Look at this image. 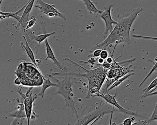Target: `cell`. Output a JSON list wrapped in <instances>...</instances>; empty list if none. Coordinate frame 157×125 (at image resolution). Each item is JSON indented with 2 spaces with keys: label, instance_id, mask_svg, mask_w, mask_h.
<instances>
[{
  "label": "cell",
  "instance_id": "6da1fadb",
  "mask_svg": "<svg viewBox=\"0 0 157 125\" xmlns=\"http://www.w3.org/2000/svg\"><path fill=\"white\" fill-rule=\"evenodd\" d=\"M143 10L144 8L142 7L135 8L124 16L120 17L115 27L109 34V36L101 43L95 46L90 50V52L98 49H103L106 47H109L114 44L113 54L114 49L118 44L124 42L130 45L131 43L130 33L132 26L136 17Z\"/></svg>",
  "mask_w": 157,
  "mask_h": 125
},
{
  "label": "cell",
  "instance_id": "7a4b0ae2",
  "mask_svg": "<svg viewBox=\"0 0 157 125\" xmlns=\"http://www.w3.org/2000/svg\"><path fill=\"white\" fill-rule=\"evenodd\" d=\"M63 60L68 61L75 66L79 67L85 71V73H54L52 76H63V75H75L79 77H86L88 81L89 90L86 98L95 97V95L100 94L101 89L103 86L105 79L107 78L108 69L104 68L102 66L92 70H88L81 67L77 63L74 62L68 58L63 59Z\"/></svg>",
  "mask_w": 157,
  "mask_h": 125
},
{
  "label": "cell",
  "instance_id": "3957f363",
  "mask_svg": "<svg viewBox=\"0 0 157 125\" xmlns=\"http://www.w3.org/2000/svg\"><path fill=\"white\" fill-rule=\"evenodd\" d=\"M34 64L29 62L20 63L15 74L21 81V84L26 86H40L43 83V75Z\"/></svg>",
  "mask_w": 157,
  "mask_h": 125
},
{
  "label": "cell",
  "instance_id": "277c9868",
  "mask_svg": "<svg viewBox=\"0 0 157 125\" xmlns=\"http://www.w3.org/2000/svg\"><path fill=\"white\" fill-rule=\"evenodd\" d=\"M63 76L64 77V79L59 80L54 78V76H52V75H48L49 78H52L54 80L56 81L58 84L57 87L58 88V90L56 92L53 94V95L59 94L62 95L65 101L64 108L65 107H69L71 108L73 112L75 114L76 117H78V113L73 99L74 95L72 92V85L73 84V82L71 81V78L69 75H63Z\"/></svg>",
  "mask_w": 157,
  "mask_h": 125
},
{
  "label": "cell",
  "instance_id": "5b68a950",
  "mask_svg": "<svg viewBox=\"0 0 157 125\" xmlns=\"http://www.w3.org/2000/svg\"><path fill=\"white\" fill-rule=\"evenodd\" d=\"M112 108L113 106L111 107L109 104L106 102L102 103L101 101L98 107H95L86 115L79 117L74 125H88L101 115H105L111 112Z\"/></svg>",
  "mask_w": 157,
  "mask_h": 125
},
{
  "label": "cell",
  "instance_id": "8992f818",
  "mask_svg": "<svg viewBox=\"0 0 157 125\" xmlns=\"http://www.w3.org/2000/svg\"><path fill=\"white\" fill-rule=\"evenodd\" d=\"M36 2L38 4L36 5L35 7L38 9L41 13L46 15L49 17L52 18L54 17H59L64 20H66L65 14L56 9L54 5L45 2L42 0H37Z\"/></svg>",
  "mask_w": 157,
  "mask_h": 125
},
{
  "label": "cell",
  "instance_id": "52a82bcc",
  "mask_svg": "<svg viewBox=\"0 0 157 125\" xmlns=\"http://www.w3.org/2000/svg\"><path fill=\"white\" fill-rule=\"evenodd\" d=\"M32 89L33 87H30L27 91L25 94V97L23 100V104L25 105V112L26 116L27 125H29L30 119H31V115H32V110H33V103L35 100L37 98L36 94L33 96L32 95Z\"/></svg>",
  "mask_w": 157,
  "mask_h": 125
},
{
  "label": "cell",
  "instance_id": "ba28073f",
  "mask_svg": "<svg viewBox=\"0 0 157 125\" xmlns=\"http://www.w3.org/2000/svg\"><path fill=\"white\" fill-rule=\"evenodd\" d=\"M116 94L115 95H112L109 93V92L106 93L104 94H99L97 95H95V97H98L102 98L104 99L106 102L109 104L113 105V106L114 107H116L119 109V111L123 113L125 115H131V116H137V114L136 113L132 111H129L124 109L123 107H122L117 101L116 99Z\"/></svg>",
  "mask_w": 157,
  "mask_h": 125
},
{
  "label": "cell",
  "instance_id": "9c48e42d",
  "mask_svg": "<svg viewBox=\"0 0 157 125\" xmlns=\"http://www.w3.org/2000/svg\"><path fill=\"white\" fill-rule=\"evenodd\" d=\"M113 5H110L109 7L105 8L100 14V17L104 21L106 25V30L104 33V37L106 38L109 33H110L113 29V24L116 25L117 22L114 21L112 17L111 8Z\"/></svg>",
  "mask_w": 157,
  "mask_h": 125
},
{
  "label": "cell",
  "instance_id": "30bf717a",
  "mask_svg": "<svg viewBox=\"0 0 157 125\" xmlns=\"http://www.w3.org/2000/svg\"><path fill=\"white\" fill-rule=\"evenodd\" d=\"M35 1L36 0H29L27 5L24 9V12L22 16H21L20 20L15 26L17 30H21L22 32H24L25 30L26 27L29 21V14L33 8Z\"/></svg>",
  "mask_w": 157,
  "mask_h": 125
},
{
  "label": "cell",
  "instance_id": "8fae6325",
  "mask_svg": "<svg viewBox=\"0 0 157 125\" xmlns=\"http://www.w3.org/2000/svg\"><path fill=\"white\" fill-rule=\"evenodd\" d=\"M23 35V37L25 38L26 39L30 47L32 49L34 53L36 54L38 51L39 48L40 44L33 39V35L35 34V32H33L31 29L25 30L22 32Z\"/></svg>",
  "mask_w": 157,
  "mask_h": 125
},
{
  "label": "cell",
  "instance_id": "7c38bea8",
  "mask_svg": "<svg viewBox=\"0 0 157 125\" xmlns=\"http://www.w3.org/2000/svg\"><path fill=\"white\" fill-rule=\"evenodd\" d=\"M45 45H46V53H47V58L45 59V60H48L49 59L52 60L53 61V64L56 65L60 69L62 70L63 68L62 67L61 64L56 59L53 50L52 49L51 47L50 46L49 43L47 39H45Z\"/></svg>",
  "mask_w": 157,
  "mask_h": 125
},
{
  "label": "cell",
  "instance_id": "4fadbf2b",
  "mask_svg": "<svg viewBox=\"0 0 157 125\" xmlns=\"http://www.w3.org/2000/svg\"><path fill=\"white\" fill-rule=\"evenodd\" d=\"M23 38L25 39V45L24 44L23 42L21 41L20 42V47L25 51V52L26 53L28 57L32 61L33 64L36 66V67L37 68H38V67L37 64L36 60V58H35V53H34V51H33L32 49L29 46L26 39H25V38Z\"/></svg>",
  "mask_w": 157,
  "mask_h": 125
},
{
  "label": "cell",
  "instance_id": "5bb4252c",
  "mask_svg": "<svg viewBox=\"0 0 157 125\" xmlns=\"http://www.w3.org/2000/svg\"><path fill=\"white\" fill-rule=\"evenodd\" d=\"M9 117L15 118H26L24 104H18L14 111L8 114Z\"/></svg>",
  "mask_w": 157,
  "mask_h": 125
},
{
  "label": "cell",
  "instance_id": "9a60e30c",
  "mask_svg": "<svg viewBox=\"0 0 157 125\" xmlns=\"http://www.w3.org/2000/svg\"><path fill=\"white\" fill-rule=\"evenodd\" d=\"M43 82L42 84V89L39 94V96L41 98H43L45 94V91L48 88L51 87H58V84L57 83H52L50 80V78L49 77L48 79H45L44 76L43 77Z\"/></svg>",
  "mask_w": 157,
  "mask_h": 125
},
{
  "label": "cell",
  "instance_id": "2e32d148",
  "mask_svg": "<svg viewBox=\"0 0 157 125\" xmlns=\"http://www.w3.org/2000/svg\"><path fill=\"white\" fill-rule=\"evenodd\" d=\"M78 1H81L84 2L90 13L100 14L102 13V11L98 9L90 0H78Z\"/></svg>",
  "mask_w": 157,
  "mask_h": 125
},
{
  "label": "cell",
  "instance_id": "e0dca14e",
  "mask_svg": "<svg viewBox=\"0 0 157 125\" xmlns=\"http://www.w3.org/2000/svg\"><path fill=\"white\" fill-rule=\"evenodd\" d=\"M133 74H134V73H129V74H126L125 76H123V77H121V78L118 79L116 80L115 81L114 83L109 87L108 90V92L110 90H112V89H114V88L118 87L119 85H121L125 80L128 79V78H129L130 76L132 75Z\"/></svg>",
  "mask_w": 157,
  "mask_h": 125
},
{
  "label": "cell",
  "instance_id": "ac0fdd59",
  "mask_svg": "<svg viewBox=\"0 0 157 125\" xmlns=\"http://www.w3.org/2000/svg\"><path fill=\"white\" fill-rule=\"evenodd\" d=\"M55 34V32H52L51 33H44L42 35H39L36 36L34 34L33 35V39L36 42H37L40 45V43L43 41H45V39H47L48 37L52 35Z\"/></svg>",
  "mask_w": 157,
  "mask_h": 125
},
{
  "label": "cell",
  "instance_id": "d6986e66",
  "mask_svg": "<svg viewBox=\"0 0 157 125\" xmlns=\"http://www.w3.org/2000/svg\"><path fill=\"white\" fill-rule=\"evenodd\" d=\"M149 61H150V62H152V63H153V64H154V67L152 68V69H151V70L150 71V72H149V73H148V74L147 75L145 78L144 79V80H143V81H142V82L140 83V85H139V87H140L142 86V85L144 84V83L146 81V80L147 79H148V78H149L151 75H152V73H153L157 68V61H152L151 60H149Z\"/></svg>",
  "mask_w": 157,
  "mask_h": 125
},
{
  "label": "cell",
  "instance_id": "ffe728a7",
  "mask_svg": "<svg viewBox=\"0 0 157 125\" xmlns=\"http://www.w3.org/2000/svg\"><path fill=\"white\" fill-rule=\"evenodd\" d=\"M157 85V77L155 79H154L153 81L151 83V84L148 86V87H147V88H145L143 90V92H144V94H147V93L149 92L150 91H151V90H153V89L155 88Z\"/></svg>",
  "mask_w": 157,
  "mask_h": 125
},
{
  "label": "cell",
  "instance_id": "44dd1931",
  "mask_svg": "<svg viewBox=\"0 0 157 125\" xmlns=\"http://www.w3.org/2000/svg\"><path fill=\"white\" fill-rule=\"evenodd\" d=\"M132 37L136 39H141L157 41V37H155L147 36H143L141 35H132Z\"/></svg>",
  "mask_w": 157,
  "mask_h": 125
},
{
  "label": "cell",
  "instance_id": "7402d4cb",
  "mask_svg": "<svg viewBox=\"0 0 157 125\" xmlns=\"http://www.w3.org/2000/svg\"><path fill=\"white\" fill-rule=\"evenodd\" d=\"M37 20L36 19V17L34 16H32L31 17V19L29 21L26 27L25 30H28V29H31V28L33 27L36 23Z\"/></svg>",
  "mask_w": 157,
  "mask_h": 125
},
{
  "label": "cell",
  "instance_id": "603a6c76",
  "mask_svg": "<svg viewBox=\"0 0 157 125\" xmlns=\"http://www.w3.org/2000/svg\"><path fill=\"white\" fill-rule=\"evenodd\" d=\"M136 120L135 116H131L125 119L123 122V125H132L134 123Z\"/></svg>",
  "mask_w": 157,
  "mask_h": 125
},
{
  "label": "cell",
  "instance_id": "cb8c5ba5",
  "mask_svg": "<svg viewBox=\"0 0 157 125\" xmlns=\"http://www.w3.org/2000/svg\"><path fill=\"white\" fill-rule=\"evenodd\" d=\"M25 118H15L10 125H24Z\"/></svg>",
  "mask_w": 157,
  "mask_h": 125
},
{
  "label": "cell",
  "instance_id": "d4e9b609",
  "mask_svg": "<svg viewBox=\"0 0 157 125\" xmlns=\"http://www.w3.org/2000/svg\"><path fill=\"white\" fill-rule=\"evenodd\" d=\"M155 121H157V106L156 105H155L153 114L152 115L149 120H147L148 123H149Z\"/></svg>",
  "mask_w": 157,
  "mask_h": 125
},
{
  "label": "cell",
  "instance_id": "484cf974",
  "mask_svg": "<svg viewBox=\"0 0 157 125\" xmlns=\"http://www.w3.org/2000/svg\"><path fill=\"white\" fill-rule=\"evenodd\" d=\"M101 50H102V49H100L95 50H93V51L91 52L92 53V54L90 55V57L97 58H98L100 56Z\"/></svg>",
  "mask_w": 157,
  "mask_h": 125
},
{
  "label": "cell",
  "instance_id": "4316f807",
  "mask_svg": "<svg viewBox=\"0 0 157 125\" xmlns=\"http://www.w3.org/2000/svg\"><path fill=\"white\" fill-rule=\"evenodd\" d=\"M108 57H109V52H108V51L105 48L102 49L101 52L100 56V58L105 60L108 58Z\"/></svg>",
  "mask_w": 157,
  "mask_h": 125
},
{
  "label": "cell",
  "instance_id": "83f0119b",
  "mask_svg": "<svg viewBox=\"0 0 157 125\" xmlns=\"http://www.w3.org/2000/svg\"><path fill=\"white\" fill-rule=\"evenodd\" d=\"M132 125H150L147 120H139L134 123Z\"/></svg>",
  "mask_w": 157,
  "mask_h": 125
},
{
  "label": "cell",
  "instance_id": "f1b7e54d",
  "mask_svg": "<svg viewBox=\"0 0 157 125\" xmlns=\"http://www.w3.org/2000/svg\"><path fill=\"white\" fill-rule=\"evenodd\" d=\"M157 95V91L155 92H153L150 94H143L142 95V97H148V96H154V95Z\"/></svg>",
  "mask_w": 157,
  "mask_h": 125
},
{
  "label": "cell",
  "instance_id": "f546056e",
  "mask_svg": "<svg viewBox=\"0 0 157 125\" xmlns=\"http://www.w3.org/2000/svg\"><path fill=\"white\" fill-rule=\"evenodd\" d=\"M114 107L113 106L112 110L111 112V116L110 120V123L109 125H123L122 123L121 124H116L115 123H112V119L113 114V111H114Z\"/></svg>",
  "mask_w": 157,
  "mask_h": 125
},
{
  "label": "cell",
  "instance_id": "4dcf8cb0",
  "mask_svg": "<svg viewBox=\"0 0 157 125\" xmlns=\"http://www.w3.org/2000/svg\"><path fill=\"white\" fill-rule=\"evenodd\" d=\"M14 83L15 84H16V85H20V84H21L20 80L19 79V78H17V77L15 79Z\"/></svg>",
  "mask_w": 157,
  "mask_h": 125
},
{
  "label": "cell",
  "instance_id": "1f68e13d",
  "mask_svg": "<svg viewBox=\"0 0 157 125\" xmlns=\"http://www.w3.org/2000/svg\"><path fill=\"white\" fill-rule=\"evenodd\" d=\"M104 60H103V59L101 58L100 57V58H99L98 59V62L99 63L100 65H101L104 63Z\"/></svg>",
  "mask_w": 157,
  "mask_h": 125
},
{
  "label": "cell",
  "instance_id": "d6a6232c",
  "mask_svg": "<svg viewBox=\"0 0 157 125\" xmlns=\"http://www.w3.org/2000/svg\"><path fill=\"white\" fill-rule=\"evenodd\" d=\"M156 90H157V85L155 87V88H154V89H153V90H151V91H149V92L147 93V94L151 93L153 92H154V91Z\"/></svg>",
  "mask_w": 157,
  "mask_h": 125
},
{
  "label": "cell",
  "instance_id": "836d02e7",
  "mask_svg": "<svg viewBox=\"0 0 157 125\" xmlns=\"http://www.w3.org/2000/svg\"><path fill=\"white\" fill-rule=\"evenodd\" d=\"M6 18H7V17L5 16L0 15V20H2V19H5Z\"/></svg>",
  "mask_w": 157,
  "mask_h": 125
},
{
  "label": "cell",
  "instance_id": "e575fe53",
  "mask_svg": "<svg viewBox=\"0 0 157 125\" xmlns=\"http://www.w3.org/2000/svg\"><path fill=\"white\" fill-rule=\"evenodd\" d=\"M156 105H157V103H156Z\"/></svg>",
  "mask_w": 157,
  "mask_h": 125
},
{
  "label": "cell",
  "instance_id": "d590c367",
  "mask_svg": "<svg viewBox=\"0 0 157 125\" xmlns=\"http://www.w3.org/2000/svg\"><path fill=\"white\" fill-rule=\"evenodd\" d=\"M155 71H157V68L156 69V70Z\"/></svg>",
  "mask_w": 157,
  "mask_h": 125
},
{
  "label": "cell",
  "instance_id": "8d00e7d4",
  "mask_svg": "<svg viewBox=\"0 0 157 125\" xmlns=\"http://www.w3.org/2000/svg\"><path fill=\"white\" fill-rule=\"evenodd\" d=\"M0 1H1V0H0Z\"/></svg>",
  "mask_w": 157,
  "mask_h": 125
}]
</instances>
